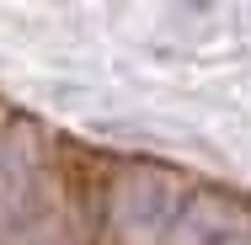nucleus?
I'll use <instances>...</instances> for the list:
<instances>
[{"label":"nucleus","mask_w":251,"mask_h":245,"mask_svg":"<svg viewBox=\"0 0 251 245\" xmlns=\"http://www.w3.org/2000/svg\"><path fill=\"white\" fill-rule=\"evenodd\" d=\"M112 208H118L123 229H134V235H166L171 219H176V208H182V187H176V176H166L155 165H139V171L123 176Z\"/></svg>","instance_id":"1"},{"label":"nucleus","mask_w":251,"mask_h":245,"mask_svg":"<svg viewBox=\"0 0 251 245\" xmlns=\"http://www.w3.org/2000/svg\"><path fill=\"white\" fill-rule=\"evenodd\" d=\"M166 235H171V245H235L241 240V208L214 192H187Z\"/></svg>","instance_id":"2"}]
</instances>
